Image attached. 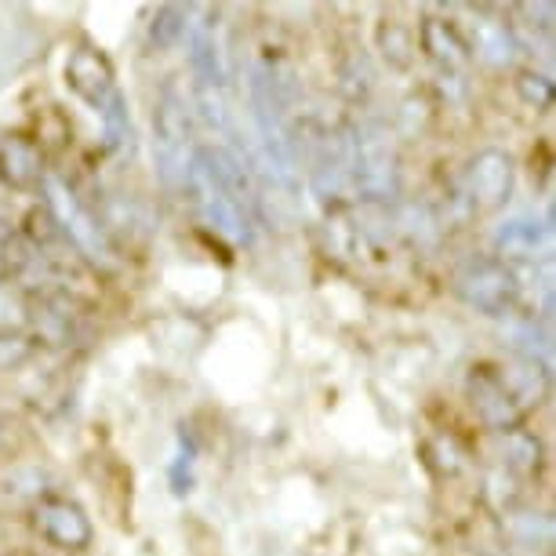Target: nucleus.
<instances>
[{
    "instance_id": "9b49d317",
    "label": "nucleus",
    "mask_w": 556,
    "mask_h": 556,
    "mask_svg": "<svg viewBox=\"0 0 556 556\" xmlns=\"http://www.w3.org/2000/svg\"><path fill=\"white\" fill-rule=\"evenodd\" d=\"M66 84L77 99L88 102L91 110H102L106 102L117 96V77H113V62L106 59V51L80 45L70 51L66 59Z\"/></svg>"
},
{
    "instance_id": "4468645a",
    "label": "nucleus",
    "mask_w": 556,
    "mask_h": 556,
    "mask_svg": "<svg viewBox=\"0 0 556 556\" xmlns=\"http://www.w3.org/2000/svg\"><path fill=\"white\" fill-rule=\"evenodd\" d=\"M466 45H469V55H477L480 62H488V66H495V70L513 66L520 55V45H517V37H513V23L491 18L488 12L473 15Z\"/></svg>"
},
{
    "instance_id": "dca6fc26",
    "label": "nucleus",
    "mask_w": 556,
    "mask_h": 556,
    "mask_svg": "<svg viewBox=\"0 0 556 556\" xmlns=\"http://www.w3.org/2000/svg\"><path fill=\"white\" fill-rule=\"evenodd\" d=\"M390 226H393L396 240H404V244H412L418 251L437 248L440 229H444L433 207L422 204V201H396V204H390Z\"/></svg>"
},
{
    "instance_id": "2eb2a0df",
    "label": "nucleus",
    "mask_w": 556,
    "mask_h": 556,
    "mask_svg": "<svg viewBox=\"0 0 556 556\" xmlns=\"http://www.w3.org/2000/svg\"><path fill=\"white\" fill-rule=\"evenodd\" d=\"M502 531L506 542L517 549V556H534V553H549L553 545V517L542 509H509L502 513Z\"/></svg>"
},
{
    "instance_id": "5701e85b",
    "label": "nucleus",
    "mask_w": 556,
    "mask_h": 556,
    "mask_svg": "<svg viewBox=\"0 0 556 556\" xmlns=\"http://www.w3.org/2000/svg\"><path fill=\"white\" fill-rule=\"evenodd\" d=\"M517 96H520V102L528 110H534V113H545L553 106V80L545 77V73H539V70H523L520 77H517Z\"/></svg>"
},
{
    "instance_id": "4be33fe9",
    "label": "nucleus",
    "mask_w": 556,
    "mask_h": 556,
    "mask_svg": "<svg viewBox=\"0 0 556 556\" xmlns=\"http://www.w3.org/2000/svg\"><path fill=\"white\" fill-rule=\"evenodd\" d=\"M99 121H102V135H106V150L121 153L131 146V117H128V99L113 96L106 106L99 110Z\"/></svg>"
},
{
    "instance_id": "9d476101",
    "label": "nucleus",
    "mask_w": 556,
    "mask_h": 556,
    "mask_svg": "<svg viewBox=\"0 0 556 556\" xmlns=\"http://www.w3.org/2000/svg\"><path fill=\"white\" fill-rule=\"evenodd\" d=\"M34 528L40 531V539L62 553H80L91 545V520L84 517V509L70 498H59V495L37 498Z\"/></svg>"
},
{
    "instance_id": "f3484780",
    "label": "nucleus",
    "mask_w": 556,
    "mask_h": 556,
    "mask_svg": "<svg viewBox=\"0 0 556 556\" xmlns=\"http://www.w3.org/2000/svg\"><path fill=\"white\" fill-rule=\"evenodd\" d=\"M502 382L509 386V393L517 396V404L523 412L539 407L545 396H549V364L531 361V356H513L509 364L498 367Z\"/></svg>"
},
{
    "instance_id": "1a4fd4ad",
    "label": "nucleus",
    "mask_w": 556,
    "mask_h": 556,
    "mask_svg": "<svg viewBox=\"0 0 556 556\" xmlns=\"http://www.w3.org/2000/svg\"><path fill=\"white\" fill-rule=\"evenodd\" d=\"M186 55H190L197 88L226 91L229 66H226L223 40H218V12H212V8H201V12L190 8V23H186Z\"/></svg>"
},
{
    "instance_id": "20e7f679",
    "label": "nucleus",
    "mask_w": 556,
    "mask_h": 556,
    "mask_svg": "<svg viewBox=\"0 0 556 556\" xmlns=\"http://www.w3.org/2000/svg\"><path fill=\"white\" fill-rule=\"evenodd\" d=\"M309 190L328 207L345 212L356 204L353 193V121H342L339 128H324L313 139L309 150Z\"/></svg>"
},
{
    "instance_id": "f03ea898",
    "label": "nucleus",
    "mask_w": 556,
    "mask_h": 556,
    "mask_svg": "<svg viewBox=\"0 0 556 556\" xmlns=\"http://www.w3.org/2000/svg\"><path fill=\"white\" fill-rule=\"evenodd\" d=\"M353 193L356 204L401 201V156L379 121L353 124Z\"/></svg>"
},
{
    "instance_id": "f8f14e48",
    "label": "nucleus",
    "mask_w": 556,
    "mask_h": 556,
    "mask_svg": "<svg viewBox=\"0 0 556 556\" xmlns=\"http://www.w3.org/2000/svg\"><path fill=\"white\" fill-rule=\"evenodd\" d=\"M48 178V167H45V153L34 139L26 135H4L0 139V182L15 193H29V190H40Z\"/></svg>"
},
{
    "instance_id": "a211bd4d",
    "label": "nucleus",
    "mask_w": 556,
    "mask_h": 556,
    "mask_svg": "<svg viewBox=\"0 0 556 556\" xmlns=\"http://www.w3.org/2000/svg\"><path fill=\"white\" fill-rule=\"evenodd\" d=\"M545 462V447L542 440L531 433V429H509V433H498V469H506L517 480L539 477Z\"/></svg>"
},
{
    "instance_id": "423d86ee",
    "label": "nucleus",
    "mask_w": 556,
    "mask_h": 556,
    "mask_svg": "<svg viewBox=\"0 0 556 556\" xmlns=\"http://www.w3.org/2000/svg\"><path fill=\"white\" fill-rule=\"evenodd\" d=\"M153 153L164 186H182L186 164L193 156V117L190 102L175 84H164L153 106Z\"/></svg>"
},
{
    "instance_id": "bb28decb",
    "label": "nucleus",
    "mask_w": 556,
    "mask_h": 556,
    "mask_svg": "<svg viewBox=\"0 0 556 556\" xmlns=\"http://www.w3.org/2000/svg\"><path fill=\"white\" fill-rule=\"evenodd\" d=\"M172 488H175V495H190V488H193V447L182 451V455L172 462Z\"/></svg>"
},
{
    "instance_id": "6e6552de",
    "label": "nucleus",
    "mask_w": 556,
    "mask_h": 556,
    "mask_svg": "<svg viewBox=\"0 0 556 556\" xmlns=\"http://www.w3.org/2000/svg\"><path fill=\"white\" fill-rule=\"evenodd\" d=\"M466 401L477 412V418L484 422L491 433H509L520 429L528 412L517 404V396L509 393V386L502 382L495 364H477L466 375Z\"/></svg>"
},
{
    "instance_id": "cd10ccee",
    "label": "nucleus",
    "mask_w": 556,
    "mask_h": 556,
    "mask_svg": "<svg viewBox=\"0 0 556 556\" xmlns=\"http://www.w3.org/2000/svg\"><path fill=\"white\" fill-rule=\"evenodd\" d=\"M513 556H517V553H513Z\"/></svg>"
},
{
    "instance_id": "f257e3e1",
    "label": "nucleus",
    "mask_w": 556,
    "mask_h": 556,
    "mask_svg": "<svg viewBox=\"0 0 556 556\" xmlns=\"http://www.w3.org/2000/svg\"><path fill=\"white\" fill-rule=\"evenodd\" d=\"M40 193H45V207L48 215L55 218L62 240L77 251L80 262H88L91 269L99 273H113L121 266V255H117V244H113V233L106 226H102V218L91 212L88 204L80 201L77 193L70 190L66 182H62L59 175L45 178V186H40Z\"/></svg>"
},
{
    "instance_id": "39448f33",
    "label": "nucleus",
    "mask_w": 556,
    "mask_h": 556,
    "mask_svg": "<svg viewBox=\"0 0 556 556\" xmlns=\"http://www.w3.org/2000/svg\"><path fill=\"white\" fill-rule=\"evenodd\" d=\"M451 291L466 302L469 309L484 317H509L520 306V273L506 258L473 255L466 258L451 277Z\"/></svg>"
},
{
    "instance_id": "412c9836",
    "label": "nucleus",
    "mask_w": 556,
    "mask_h": 556,
    "mask_svg": "<svg viewBox=\"0 0 556 556\" xmlns=\"http://www.w3.org/2000/svg\"><path fill=\"white\" fill-rule=\"evenodd\" d=\"M186 23H190V8H182V4L156 8V15H153V23H150V45L156 51L175 48L178 40L186 37Z\"/></svg>"
},
{
    "instance_id": "393cba45",
    "label": "nucleus",
    "mask_w": 556,
    "mask_h": 556,
    "mask_svg": "<svg viewBox=\"0 0 556 556\" xmlns=\"http://www.w3.org/2000/svg\"><path fill=\"white\" fill-rule=\"evenodd\" d=\"M34 353H37V342L26 339L23 331H12V328L0 331V371H15V367H23Z\"/></svg>"
},
{
    "instance_id": "a878e982",
    "label": "nucleus",
    "mask_w": 556,
    "mask_h": 556,
    "mask_svg": "<svg viewBox=\"0 0 556 556\" xmlns=\"http://www.w3.org/2000/svg\"><path fill=\"white\" fill-rule=\"evenodd\" d=\"M197 106H201V117L207 128L229 135L233 131V121H229V106H226V91H207L197 88Z\"/></svg>"
},
{
    "instance_id": "0eeeda50",
    "label": "nucleus",
    "mask_w": 556,
    "mask_h": 556,
    "mask_svg": "<svg viewBox=\"0 0 556 556\" xmlns=\"http://www.w3.org/2000/svg\"><path fill=\"white\" fill-rule=\"evenodd\" d=\"M513 186H517V167L506 150H488L473 153L462 167V197H466L469 212L477 215H495L513 201Z\"/></svg>"
},
{
    "instance_id": "6ab92c4d",
    "label": "nucleus",
    "mask_w": 556,
    "mask_h": 556,
    "mask_svg": "<svg viewBox=\"0 0 556 556\" xmlns=\"http://www.w3.org/2000/svg\"><path fill=\"white\" fill-rule=\"evenodd\" d=\"M549 237V226L542 223L539 215H513L495 229V248L498 255L509 258H534Z\"/></svg>"
},
{
    "instance_id": "ddd939ff",
    "label": "nucleus",
    "mask_w": 556,
    "mask_h": 556,
    "mask_svg": "<svg viewBox=\"0 0 556 556\" xmlns=\"http://www.w3.org/2000/svg\"><path fill=\"white\" fill-rule=\"evenodd\" d=\"M418 45H422L426 59L440 66V73H458L473 62L469 55V45H466V34L451 23V18H440V15H426L418 23Z\"/></svg>"
},
{
    "instance_id": "7ed1b4c3",
    "label": "nucleus",
    "mask_w": 556,
    "mask_h": 556,
    "mask_svg": "<svg viewBox=\"0 0 556 556\" xmlns=\"http://www.w3.org/2000/svg\"><path fill=\"white\" fill-rule=\"evenodd\" d=\"M182 186H186V197H190V207L197 212V218H201L215 237H223L237 248L255 244L258 223L223 190V186L215 182V175L207 172V164H204L201 146H193V156H190V164H186Z\"/></svg>"
},
{
    "instance_id": "b1692460",
    "label": "nucleus",
    "mask_w": 556,
    "mask_h": 556,
    "mask_svg": "<svg viewBox=\"0 0 556 556\" xmlns=\"http://www.w3.org/2000/svg\"><path fill=\"white\" fill-rule=\"evenodd\" d=\"M520 484H523V480H517L513 473H506V469H491L484 495H488V502H491V506H495L498 513L520 509Z\"/></svg>"
},
{
    "instance_id": "aec40b11",
    "label": "nucleus",
    "mask_w": 556,
    "mask_h": 556,
    "mask_svg": "<svg viewBox=\"0 0 556 556\" xmlns=\"http://www.w3.org/2000/svg\"><path fill=\"white\" fill-rule=\"evenodd\" d=\"M375 40H379L382 59L390 62L393 70H407L415 62V37L401 18H382Z\"/></svg>"
}]
</instances>
